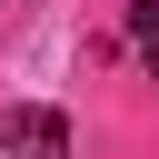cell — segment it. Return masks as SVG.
I'll return each mask as SVG.
<instances>
[{
  "instance_id": "1",
  "label": "cell",
  "mask_w": 159,
  "mask_h": 159,
  "mask_svg": "<svg viewBox=\"0 0 159 159\" xmlns=\"http://www.w3.org/2000/svg\"><path fill=\"white\" fill-rule=\"evenodd\" d=\"M0 159H70V119H60V109H40V99L0 109Z\"/></svg>"
},
{
  "instance_id": "2",
  "label": "cell",
  "mask_w": 159,
  "mask_h": 159,
  "mask_svg": "<svg viewBox=\"0 0 159 159\" xmlns=\"http://www.w3.org/2000/svg\"><path fill=\"white\" fill-rule=\"evenodd\" d=\"M129 40H159V0H139V10H129Z\"/></svg>"
},
{
  "instance_id": "3",
  "label": "cell",
  "mask_w": 159,
  "mask_h": 159,
  "mask_svg": "<svg viewBox=\"0 0 159 159\" xmlns=\"http://www.w3.org/2000/svg\"><path fill=\"white\" fill-rule=\"evenodd\" d=\"M139 50H149V80H159V40H139Z\"/></svg>"
}]
</instances>
